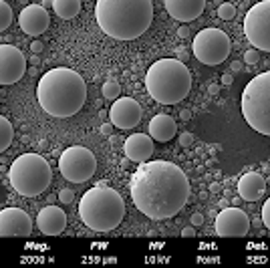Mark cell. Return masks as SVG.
<instances>
[{"label": "cell", "mask_w": 270, "mask_h": 268, "mask_svg": "<svg viewBox=\"0 0 270 268\" xmlns=\"http://www.w3.org/2000/svg\"><path fill=\"white\" fill-rule=\"evenodd\" d=\"M135 208L151 220H167L183 210L190 200V179L180 165L158 159L143 161L129 181Z\"/></svg>", "instance_id": "cell-1"}, {"label": "cell", "mask_w": 270, "mask_h": 268, "mask_svg": "<svg viewBox=\"0 0 270 268\" xmlns=\"http://www.w3.org/2000/svg\"><path fill=\"white\" fill-rule=\"evenodd\" d=\"M37 99L45 113L67 119L79 113L87 101V83L77 71L57 67L46 71L37 87Z\"/></svg>", "instance_id": "cell-2"}, {"label": "cell", "mask_w": 270, "mask_h": 268, "mask_svg": "<svg viewBox=\"0 0 270 268\" xmlns=\"http://www.w3.org/2000/svg\"><path fill=\"white\" fill-rule=\"evenodd\" d=\"M95 19L99 28L115 41H135L151 26V0H97Z\"/></svg>", "instance_id": "cell-3"}, {"label": "cell", "mask_w": 270, "mask_h": 268, "mask_svg": "<svg viewBox=\"0 0 270 268\" xmlns=\"http://www.w3.org/2000/svg\"><path fill=\"white\" fill-rule=\"evenodd\" d=\"M145 89L159 105H178L192 91L190 69L180 59H159L145 73Z\"/></svg>", "instance_id": "cell-4"}, {"label": "cell", "mask_w": 270, "mask_h": 268, "mask_svg": "<svg viewBox=\"0 0 270 268\" xmlns=\"http://www.w3.org/2000/svg\"><path fill=\"white\" fill-rule=\"evenodd\" d=\"M79 216L83 224L93 232H111L123 222L125 202L121 194L109 188L107 183H99L85 192L79 202Z\"/></svg>", "instance_id": "cell-5"}, {"label": "cell", "mask_w": 270, "mask_h": 268, "mask_svg": "<svg viewBox=\"0 0 270 268\" xmlns=\"http://www.w3.org/2000/svg\"><path fill=\"white\" fill-rule=\"evenodd\" d=\"M53 172L48 161L39 154H22L19 156L8 172L10 186L22 198H37L41 196L50 183Z\"/></svg>", "instance_id": "cell-6"}, {"label": "cell", "mask_w": 270, "mask_h": 268, "mask_svg": "<svg viewBox=\"0 0 270 268\" xmlns=\"http://www.w3.org/2000/svg\"><path fill=\"white\" fill-rule=\"evenodd\" d=\"M242 115L256 133L270 137V71L248 81L242 91Z\"/></svg>", "instance_id": "cell-7"}, {"label": "cell", "mask_w": 270, "mask_h": 268, "mask_svg": "<svg viewBox=\"0 0 270 268\" xmlns=\"http://www.w3.org/2000/svg\"><path fill=\"white\" fill-rule=\"evenodd\" d=\"M230 48H232L230 37L222 28H204L192 41L194 57L202 65H208V67L222 65L230 55Z\"/></svg>", "instance_id": "cell-8"}, {"label": "cell", "mask_w": 270, "mask_h": 268, "mask_svg": "<svg viewBox=\"0 0 270 268\" xmlns=\"http://www.w3.org/2000/svg\"><path fill=\"white\" fill-rule=\"evenodd\" d=\"M59 170L65 179L73 183H83L95 176L97 172V157L91 149L83 145L67 147L59 157Z\"/></svg>", "instance_id": "cell-9"}, {"label": "cell", "mask_w": 270, "mask_h": 268, "mask_svg": "<svg viewBox=\"0 0 270 268\" xmlns=\"http://www.w3.org/2000/svg\"><path fill=\"white\" fill-rule=\"evenodd\" d=\"M244 35L254 48L270 53V0H262L246 12Z\"/></svg>", "instance_id": "cell-10"}, {"label": "cell", "mask_w": 270, "mask_h": 268, "mask_svg": "<svg viewBox=\"0 0 270 268\" xmlns=\"http://www.w3.org/2000/svg\"><path fill=\"white\" fill-rule=\"evenodd\" d=\"M216 234L222 238H244L250 230V218L240 208H224L216 216Z\"/></svg>", "instance_id": "cell-11"}, {"label": "cell", "mask_w": 270, "mask_h": 268, "mask_svg": "<svg viewBox=\"0 0 270 268\" xmlns=\"http://www.w3.org/2000/svg\"><path fill=\"white\" fill-rule=\"evenodd\" d=\"M26 73V57L12 45H0V85H14Z\"/></svg>", "instance_id": "cell-12"}, {"label": "cell", "mask_w": 270, "mask_h": 268, "mask_svg": "<svg viewBox=\"0 0 270 268\" xmlns=\"http://www.w3.org/2000/svg\"><path fill=\"white\" fill-rule=\"evenodd\" d=\"M32 234L30 216L21 208L0 210V238H26Z\"/></svg>", "instance_id": "cell-13"}, {"label": "cell", "mask_w": 270, "mask_h": 268, "mask_svg": "<svg viewBox=\"0 0 270 268\" xmlns=\"http://www.w3.org/2000/svg\"><path fill=\"white\" fill-rule=\"evenodd\" d=\"M141 117H143L141 105L131 97L115 99L109 111V119L117 129H133L141 121Z\"/></svg>", "instance_id": "cell-14"}, {"label": "cell", "mask_w": 270, "mask_h": 268, "mask_svg": "<svg viewBox=\"0 0 270 268\" xmlns=\"http://www.w3.org/2000/svg\"><path fill=\"white\" fill-rule=\"evenodd\" d=\"M19 24H21L22 32H26V35L41 37L43 32L48 28V24H50L48 10L43 4H28V6H24L21 10Z\"/></svg>", "instance_id": "cell-15"}, {"label": "cell", "mask_w": 270, "mask_h": 268, "mask_svg": "<svg viewBox=\"0 0 270 268\" xmlns=\"http://www.w3.org/2000/svg\"><path fill=\"white\" fill-rule=\"evenodd\" d=\"M163 6L178 22H194L204 12L206 0H163Z\"/></svg>", "instance_id": "cell-16"}, {"label": "cell", "mask_w": 270, "mask_h": 268, "mask_svg": "<svg viewBox=\"0 0 270 268\" xmlns=\"http://www.w3.org/2000/svg\"><path fill=\"white\" fill-rule=\"evenodd\" d=\"M37 226L45 236H59L67 228V214L59 206H45L37 216Z\"/></svg>", "instance_id": "cell-17"}, {"label": "cell", "mask_w": 270, "mask_h": 268, "mask_svg": "<svg viewBox=\"0 0 270 268\" xmlns=\"http://www.w3.org/2000/svg\"><path fill=\"white\" fill-rule=\"evenodd\" d=\"M123 152H125V157L129 161H137V163H143L147 159H151L154 156V139L147 133H133L125 139V145H123Z\"/></svg>", "instance_id": "cell-18"}, {"label": "cell", "mask_w": 270, "mask_h": 268, "mask_svg": "<svg viewBox=\"0 0 270 268\" xmlns=\"http://www.w3.org/2000/svg\"><path fill=\"white\" fill-rule=\"evenodd\" d=\"M266 192V179L262 174L246 172L238 179V194L244 202H258Z\"/></svg>", "instance_id": "cell-19"}, {"label": "cell", "mask_w": 270, "mask_h": 268, "mask_svg": "<svg viewBox=\"0 0 270 268\" xmlns=\"http://www.w3.org/2000/svg\"><path fill=\"white\" fill-rule=\"evenodd\" d=\"M147 131H149V135L151 139H156V141H170L176 137V133H178V125H176V119L170 115H165V113H159L156 115L154 119L149 121L147 125Z\"/></svg>", "instance_id": "cell-20"}, {"label": "cell", "mask_w": 270, "mask_h": 268, "mask_svg": "<svg viewBox=\"0 0 270 268\" xmlns=\"http://www.w3.org/2000/svg\"><path fill=\"white\" fill-rule=\"evenodd\" d=\"M53 8L63 21H73L81 12V0H53Z\"/></svg>", "instance_id": "cell-21"}, {"label": "cell", "mask_w": 270, "mask_h": 268, "mask_svg": "<svg viewBox=\"0 0 270 268\" xmlns=\"http://www.w3.org/2000/svg\"><path fill=\"white\" fill-rule=\"evenodd\" d=\"M12 137H14V129H12V123L6 119L4 115H0V154L6 152L12 143Z\"/></svg>", "instance_id": "cell-22"}, {"label": "cell", "mask_w": 270, "mask_h": 268, "mask_svg": "<svg viewBox=\"0 0 270 268\" xmlns=\"http://www.w3.org/2000/svg\"><path fill=\"white\" fill-rule=\"evenodd\" d=\"M12 8L6 0H0V32H4L12 24Z\"/></svg>", "instance_id": "cell-23"}, {"label": "cell", "mask_w": 270, "mask_h": 268, "mask_svg": "<svg viewBox=\"0 0 270 268\" xmlns=\"http://www.w3.org/2000/svg\"><path fill=\"white\" fill-rule=\"evenodd\" d=\"M121 95V87L117 81H107L103 83V97L109 99V101H115V99H119Z\"/></svg>", "instance_id": "cell-24"}, {"label": "cell", "mask_w": 270, "mask_h": 268, "mask_svg": "<svg viewBox=\"0 0 270 268\" xmlns=\"http://www.w3.org/2000/svg\"><path fill=\"white\" fill-rule=\"evenodd\" d=\"M218 16H220L222 21H234L236 19V6L232 2H224L218 6Z\"/></svg>", "instance_id": "cell-25"}, {"label": "cell", "mask_w": 270, "mask_h": 268, "mask_svg": "<svg viewBox=\"0 0 270 268\" xmlns=\"http://www.w3.org/2000/svg\"><path fill=\"white\" fill-rule=\"evenodd\" d=\"M260 61V51L258 48H248L244 53V65H256Z\"/></svg>", "instance_id": "cell-26"}, {"label": "cell", "mask_w": 270, "mask_h": 268, "mask_svg": "<svg viewBox=\"0 0 270 268\" xmlns=\"http://www.w3.org/2000/svg\"><path fill=\"white\" fill-rule=\"evenodd\" d=\"M260 218H262V224L270 230V198L264 202V206H262V214H260Z\"/></svg>", "instance_id": "cell-27"}, {"label": "cell", "mask_w": 270, "mask_h": 268, "mask_svg": "<svg viewBox=\"0 0 270 268\" xmlns=\"http://www.w3.org/2000/svg\"><path fill=\"white\" fill-rule=\"evenodd\" d=\"M59 200H61L63 204H73V200H75V192H73V190H69V188H65V190H61Z\"/></svg>", "instance_id": "cell-28"}, {"label": "cell", "mask_w": 270, "mask_h": 268, "mask_svg": "<svg viewBox=\"0 0 270 268\" xmlns=\"http://www.w3.org/2000/svg\"><path fill=\"white\" fill-rule=\"evenodd\" d=\"M192 143H194V135H192L190 131H183L181 135H180V145L181 147H190Z\"/></svg>", "instance_id": "cell-29"}, {"label": "cell", "mask_w": 270, "mask_h": 268, "mask_svg": "<svg viewBox=\"0 0 270 268\" xmlns=\"http://www.w3.org/2000/svg\"><path fill=\"white\" fill-rule=\"evenodd\" d=\"M113 129H115V125L111 123V121H107V123H103L99 127V131H101V135H113Z\"/></svg>", "instance_id": "cell-30"}, {"label": "cell", "mask_w": 270, "mask_h": 268, "mask_svg": "<svg viewBox=\"0 0 270 268\" xmlns=\"http://www.w3.org/2000/svg\"><path fill=\"white\" fill-rule=\"evenodd\" d=\"M190 222H192V226H194V228H198V226H202V224H204V216H202L200 212H196V214H192Z\"/></svg>", "instance_id": "cell-31"}, {"label": "cell", "mask_w": 270, "mask_h": 268, "mask_svg": "<svg viewBox=\"0 0 270 268\" xmlns=\"http://www.w3.org/2000/svg\"><path fill=\"white\" fill-rule=\"evenodd\" d=\"M196 236V228L194 226H185L181 230V238H194Z\"/></svg>", "instance_id": "cell-32"}, {"label": "cell", "mask_w": 270, "mask_h": 268, "mask_svg": "<svg viewBox=\"0 0 270 268\" xmlns=\"http://www.w3.org/2000/svg\"><path fill=\"white\" fill-rule=\"evenodd\" d=\"M43 48H45V45L41 43V41H35L30 45V51H32V55H41L43 53Z\"/></svg>", "instance_id": "cell-33"}, {"label": "cell", "mask_w": 270, "mask_h": 268, "mask_svg": "<svg viewBox=\"0 0 270 268\" xmlns=\"http://www.w3.org/2000/svg\"><path fill=\"white\" fill-rule=\"evenodd\" d=\"M208 93H210L212 97H218V95H220V85H216V83L208 85Z\"/></svg>", "instance_id": "cell-34"}, {"label": "cell", "mask_w": 270, "mask_h": 268, "mask_svg": "<svg viewBox=\"0 0 270 268\" xmlns=\"http://www.w3.org/2000/svg\"><path fill=\"white\" fill-rule=\"evenodd\" d=\"M176 59H180L181 63H185V61L190 59V53H188V51H183V48H178V57H176Z\"/></svg>", "instance_id": "cell-35"}, {"label": "cell", "mask_w": 270, "mask_h": 268, "mask_svg": "<svg viewBox=\"0 0 270 268\" xmlns=\"http://www.w3.org/2000/svg\"><path fill=\"white\" fill-rule=\"evenodd\" d=\"M244 69V63L242 61H232V71L234 73H240Z\"/></svg>", "instance_id": "cell-36"}, {"label": "cell", "mask_w": 270, "mask_h": 268, "mask_svg": "<svg viewBox=\"0 0 270 268\" xmlns=\"http://www.w3.org/2000/svg\"><path fill=\"white\" fill-rule=\"evenodd\" d=\"M190 35V30H188V26H180L178 28V37L180 39H185V37H188Z\"/></svg>", "instance_id": "cell-37"}, {"label": "cell", "mask_w": 270, "mask_h": 268, "mask_svg": "<svg viewBox=\"0 0 270 268\" xmlns=\"http://www.w3.org/2000/svg\"><path fill=\"white\" fill-rule=\"evenodd\" d=\"M232 81H234V79H232V75H230V73L222 75V85H226V87H228V85H232Z\"/></svg>", "instance_id": "cell-38"}, {"label": "cell", "mask_w": 270, "mask_h": 268, "mask_svg": "<svg viewBox=\"0 0 270 268\" xmlns=\"http://www.w3.org/2000/svg\"><path fill=\"white\" fill-rule=\"evenodd\" d=\"M180 117H181V121H190V117H192V113H190V111H185V109H183V111L180 113Z\"/></svg>", "instance_id": "cell-39"}, {"label": "cell", "mask_w": 270, "mask_h": 268, "mask_svg": "<svg viewBox=\"0 0 270 268\" xmlns=\"http://www.w3.org/2000/svg\"><path fill=\"white\" fill-rule=\"evenodd\" d=\"M43 6L45 8H50V6H53V0H43Z\"/></svg>", "instance_id": "cell-40"}, {"label": "cell", "mask_w": 270, "mask_h": 268, "mask_svg": "<svg viewBox=\"0 0 270 268\" xmlns=\"http://www.w3.org/2000/svg\"><path fill=\"white\" fill-rule=\"evenodd\" d=\"M210 190H212V192H218V190H220V186H218V183H212Z\"/></svg>", "instance_id": "cell-41"}]
</instances>
